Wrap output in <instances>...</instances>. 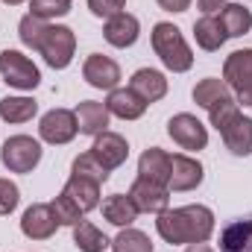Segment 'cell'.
Instances as JSON below:
<instances>
[{"instance_id": "obj_1", "label": "cell", "mask_w": 252, "mask_h": 252, "mask_svg": "<svg viewBox=\"0 0 252 252\" xmlns=\"http://www.w3.org/2000/svg\"><path fill=\"white\" fill-rule=\"evenodd\" d=\"M158 235L179 247V244H205L214 232V214L205 205H182V208H167L156 220Z\"/></svg>"}, {"instance_id": "obj_2", "label": "cell", "mask_w": 252, "mask_h": 252, "mask_svg": "<svg viewBox=\"0 0 252 252\" xmlns=\"http://www.w3.org/2000/svg\"><path fill=\"white\" fill-rule=\"evenodd\" d=\"M208 118H211V126L220 132V138L232 156H252V118L241 115L235 97L226 100L223 106L211 109Z\"/></svg>"}, {"instance_id": "obj_3", "label": "cell", "mask_w": 252, "mask_h": 252, "mask_svg": "<svg viewBox=\"0 0 252 252\" xmlns=\"http://www.w3.org/2000/svg\"><path fill=\"white\" fill-rule=\"evenodd\" d=\"M153 50L161 59V64L167 70H173V73H185V70H190V64H193V53H190V47L185 44L179 27H173L167 21H161V24L153 27Z\"/></svg>"}, {"instance_id": "obj_4", "label": "cell", "mask_w": 252, "mask_h": 252, "mask_svg": "<svg viewBox=\"0 0 252 252\" xmlns=\"http://www.w3.org/2000/svg\"><path fill=\"white\" fill-rule=\"evenodd\" d=\"M0 161L9 173H30L41 161V144L30 135H12L0 147Z\"/></svg>"}, {"instance_id": "obj_5", "label": "cell", "mask_w": 252, "mask_h": 252, "mask_svg": "<svg viewBox=\"0 0 252 252\" xmlns=\"http://www.w3.org/2000/svg\"><path fill=\"white\" fill-rule=\"evenodd\" d=\"M223 82L232 88L238 103L252 109V50H235L232 56H226Z\"/></svg>"}, {"instance_id": "obj_6", "label": "cell", "mask_w": 252, "mask_h": 252, "mask_svg": "<svg viewBox=\"0 0 252 252\" xmlns=\"http://www.w3.org/2000/svg\"><path fill=\"white\" fill-rule=\"evenodd\" d=\"M0 76H3L6 85H12L18 91H32L41 82V73L32 64V59H27L18 50H3L0 53Z\"/></svg>"}, {"instance_id": "obj_7", "label": "cell", "mask_w": 252, "mask_h": 252, "mask_svg": "<svg viewBox=\"0 0 252 252\" xmlns=\"http://www.w3.org/2000/svg\"><path fill=\"white\" fill-rule=\"evenodd\" d=\"M73 50H76V35L70 27H47L44 30V38L38 44V53L44 56V62L50 64L53 70H62L70 64L73 59Z\"/></svg>"}, {"instance_id": "obj_8", "label": "cell", "mask_w": 252, "mask_h": 252, "mask_svg": "<svg viewBox=\"0 0 252 252\" xmlns=\"http://www.w3.org/2000/svg\"><path fill=\"white\" fill-rule=\"evenodd\" d=\"M167 135L182 147V150H205V144H208V129L199 124L193 115L188 112H182V115H173L170 121H167Z\"/></svg>"}, {"instance_id": "obj_9", "label": "cell", "mask_w": 252, "mask_h": 252, "mask_svg": "<svg viewBox=\"0 0 252 252\" xmlns=\"http://www.w3.org/2000/svg\"><path fill=\"white\" fill-rule=\"evenodd\" d=\"M129 199L135 202L138 211L161 214V211H167V205H170V190L164 188V185H158V182H150V179L138 176V179L132 182V188H129Z\"/></svg>"}, {"instance_id": "obj_10", "label": "cell", "mask_w": 252, "mask_h": 252, "mask_svg": "<svg viewBox=\"0 0 252 252\" xmlns=\"http://www.w3.org/2000/svg\"><path fill=\"white\" fill-rule=\"evenodd\" d=\"M82 76L91 88H100V91H115L118 82H121V67L115 59L103 56V53H91L85 64H82Z\"/></svg>"}, {"instance_id": "obj_11", "label": "cell", "mask_w": 252, "mask_h": 252, "mask_svg": "<svg viewBox=\"0 0 252 252\" xmlns=\"http://www.w3.org/2000/svg\"><path fill=\"white\" fill-rule=\"evenodd\" d=\"M76 132H79L76 115L67 112V109H50V112L41 118V124H38V135H41L47 144H67V141L76 138Z\"/></svg>"}, {"instance_id": "obj_12", "label": "cell", "mask_w": 252, "mask_h": 252, "mask_svg": "<svg viewBox=\"0 0 252 252\" xmlns=\"http://www.w3.org/2000/svg\"><path fill=\"white\" fill-rule=\"evenodd\" d=\"M56 226H59V220H56V214H53V205H47V202L30 205V208L24 211V217H21V232H24L27 238H32V241H47V238H53Z\"/></svg>"}, {"instance_id": "obj_13", "label": "cell", "mask_w": 252, "mask_h": 252, "mask_svg": "<svg viewBox=\"0 0 252 252\" xmlns=\"http://www.w3.org/2000/svg\"><path fill=\"white\" fill-rule=\"evenodd\" d=\"M91 153L97 156V161H100L106 170H118V167L126 161V156H129V144H126L124 135L106 129V132H100V135L94 138Z\"/></svg>"}, {"instance_id": "obj_14", "label": "cell", "mask_w": 252, "mask_h": 252, "mask_svg": "<svg viewBox=\"0 0 252 252\" xmlns=\"http://www.w3.org/2000/svg\"><path fill=\"white\" fill-rule=\"evenodd\" d=\"M202 164L190 156H170V179H167V190H193L202 185Z\"/></svg>"}, {"instance_id": "obj_15", "label": "cell", "mask_w": 252, "mask_h": 252, "mask_svg": "<svg viewBox=\"0 0 252 252\" xmlns=\"http://www.w3.org/2000/svg\"><path fill=\"white\" fill-rule=\"evenodd\" d=\"M129 88L150 106V103H158L164 94H167V79L161 70H153V67H141L132 73L129 79Z\"/></svg>"}, {"instance_id": "obj_16", "label": "cell", "mask_w": 252, "mask_h": 252, "mask_svg": "<svg viewBox=\"0 0 252 252\" xmlns=\"http://www.w3.org/2000/svg\"><path fill=\"white\" fill-rule=\"evenodd\" d=\"M138 32H141V24L129 12H121V15L109 18L106 21V30H103V35H106V41L112 47H132L138 41Z\"/></svg>"}, {"instance_id": "obj_17", "label": "cell", "mask_w": 252, "mask_h": 252, "mask_svg": "<svg viewBox=\"0 0 252 252\" xmlns=\"http://www.w3.org/2000/svg\"><path fill=\"white\" fill-rule=\"evenodd\" d=\"M106 109H109V115H115L121 121H138L147 112V103L132 88H115V91H109Z\"/></svg>"}, {"instance_id": "obj_18", "label": "cell", "mask_w": 252, "mask_h": 252, "mask_svg": "<svg viewBox=\"0 0 252 252\" xmlns=\"http://www.w3.org/2000/svg\"><path fill=\"white\" fill-rule=\"evenodd\" d=\"M138 176L150 179V182H158L167 188V179H170V153L158 150V147H150L141 153L138 158Z\"/></svg>"}, {"instance_id": "obj_19", "label": "cell", "mask_w": 252, "mask_h": 252, "mask_svg": "<svg viewBox=\"0 0 252 252\" xmlns=\"http://www.w3.org/2000/svg\"><path fill=\"white\" fill-rule=\"evenodd\" d=\"M73 115H76V126H79L82 135H94L97 138L100 132L109 129V109L103 103H97V100H82Z\"/></svg>"}, {"instance_id": "obj_20", "label": "cell", "mask_w": 252, "mask_h": 252, "mask_svg": "<svg viewBox=\"0 0 252 252\" xmlns=\"http://www.w3.org/2000/svg\"><path fill=\"white\" fill-rule=\"evenodd\" d=\"M220 252H252V214L232 220L220 232Z\"/></svg>"}, {"instance_id": "obj_21", "label": "cell", "mask_w": 252, "mask_h": 252, "mask_svg": "<svg viewBox=\"0 0 252 252\" xmlns=\"http://www.w3.org/2000/svg\"><path fill=\"white\" fill-rule=\"evenodd\" d=\"M232 97H235L232 88H229L223 79H214V76H208V79H202V82L193 85V103H196L199 109H205V112L223 106V103L232 100Z\"/></svg>"}, {"instance_id": "obj_22", "label": "cell", "mask_w": 252, "mask_h": 252, "mask_svg": "<svg viewBox=\"0 0 252 252\" xmlns=\"http://www.w3.org/2000/svg\"><path fill=\"white\" fill-rule=\"evenodd\" d=\"M193 38H196V44L202 50L214 53V50H220L226 44V30H223V24H220L217 15H202L193 24Z\"/></svg>"}, {"instance_id": "obj_23", "label": "cell", "mask_w": 252, "mask_h": 252, "mask_svg": "<svg viewBox=\"0 0 252 252\" xmlns=\"http://www.w3.org/2000/svg\"><path fill=\"white\" fill-rule=\"evenodd\" d=\"M220 24L226 30V38H241L252 30V12L244 3H226L220 12Z\"/></svg>"}, {"instance_id": "obj_24", "label": "cell", "mask_w": 252, "mask_h": 252, "mask_svg": "<svg viewBox=\"0 0 252 252\" xmlns=\"http://www.w3.org/2000/svg\"><path fill=\"white\" fill-rule=\"evenodd\" d=\"M64 190H67V193H70V199L82 208V214L100 205V182H91V179H85V176L70 173V179H67Z\"/></svg>"}, {"instance_id": "obj_25", "label": "cell", "mask_w": 252, "mask_h": 252, "mask_svg": "<svg viewBox=\"0 0 252 252\" xmlns=\"http://www.w3.org/2000/svg\"><path fill=\"white\" fill-rule=\"evenodd\" d=\"M103 217H106L112 226L126 229V226H132V223H135L138 208H135V202H132L129 196H124V193H112V196L103 202Z\"/></svg>"}, {"instance_id": "obj_26", "label": "cell", "mask_w": 252, "mask_h": 252, "mask_svg": "<svg viewBox=\"0 0 252 252\" xmlns=\"http://www.w3.org/2000/svg\"><path fill=\"white\" fill-rule=\"evenodd\" d=\"M38 112V103L32 97H3L0 100V118L6 124H27Z\"/></svg>"}, {"instance_id": "obj_27", "label": "cell", "mask_w": 252, "mask_h": 252, "mask_svg": "<svg viewBox=\"0 0 252 252\" xmlns=\"http://www.w3.org/2000/svg\"><path fill=\"white\" fill-rule=\"evenodd\" d=\"M73 244H76L79 252H103L106 247H112V241L94 223H88V220H82V223L73 226Z\"/></svg>"}, {"instance_id": "obj_28", "label": "cell", "mask_w": 252, "mask_h": 252, "mask_svg": "<svg viewBox=\"0 0 252 252\" xmlns=\"http://www.w3.org/2000/svg\"><path fill=\"white\" fill-rule=\"evenodd\" d=\"M70 173H76V176H85V179H91V182H106L109 179V173L112 170H106L100 161H97V156L88 150V153H82V156H76L73 158V167H70Z\"/></svg>"}, {"instance_id": "obj_29", "label": "cell", "mask_w": 252, "mask_h": 252, "mask_svg": "<svg viewBox=\"0 0 252 252\" xmlns=\"http://www.w3.org/2000/svg\"><path fill=\"white\" fill-rule=\"evenodd\" d=\"M112 250L115 252H153V241L138 232V229H121V235L112 241Z\"/></svg>"}, {"instance_id": "obj_30", "label": "cell", "mask_w": 252, "mask_h": 252, "mask_svg": "<svg viewBox=\"0 0 252 252\" xmlns=\"http://www.w3.org/2000/svg\"><path fill=\"white\" fill-rule=\"evenodd\" d=\"M50 205H53V214H56L59 226H76V223H82V208L70 199V193H67V190H62Z\"/></svg>"}, {"instance_id": "obj_31", "label": "cell", "mask_w": 252, "mask_h": 252, "mask_svg": "<svg viewBox=\"0 0 252 252\" xmlns=\"http://www.w3.org/2000/svg\"><path fill=\"white\" fill-rule=\"evenodd\" d=\"M44 30H47V24L38 21L35 15H24L21 24H18V35H21V41H24L27 47H32V50H38V44H41V38H44Z\"/></svg>"}, {"instance_id": "obj_32", "label": "cell", "mask_w": 252, "mask_h": 252, "mask_svg": "<svg viewBox=\"0 0 252 252\" xmlns=\"http://www.w3.org/2000/svg\"><path fill=\"white\" fill-rule=\"evenodd\" d=\"M70 0H30V15H35L38 21H50V18H64L70 12Z\"/></svg>"}, {"instance_id": "obj_33", "label": "cell", "mask_w": 252, "mask_h": 252, "mask_svg": "<svg viewBox=\"0 0 252 252\" xmlns=\"http://www.w3.org/2000/svg\"><path fill=\"white\" fill-rule=\"evenodd\" d=\"M21 202V190L15 182L9 179H0V214H12Z\"/></svg>"}, {"instance_id": "obj_34", "label": "cell", "mask_w": 252, "mask_h": 252, "mask_svg": "<svg viewBox=\"0 0 252 252\" xmlns=\"http://www.w3.org/2000/svg\"><path fill=\"white\" fill-rule=\"evenodd\" d=\"M88 9L97 15V18H115L126 9V0H88Z\"/></svg>"}, {"instance_id": "obj_35", "label": "cell", "mask_w": 252, "mask_h": 252, "mask_svg": "<svg viewBox=\"0 0 252 252\" xmlns=\"http://www.w3.org/2000/svg\"><path fill=\"white\" fill-rule=\"evenodd\" d=\"M226 3H229V0H199V12H202V15H217Z\"/></svg>"}, {"instance_id": "obj_36", "label": "cell", "mask_w": 252, "mask_h": 252, "mask_svg": "<svg viewBox=\"0 0 252 252\" xmlns=\"http://www.w3.org/2000/svg\"><path fill=\"white\" fill-rule=\"evenodd\" d=\"M158 6H161L164 12H185L190 6V0H158Z\"/></svg>"}, {"instance_id": "obj_37", "label": "cell", "mask_w": 252, "mask_h": 252, "mask_svg": "<svg viewBox=\"0 0 252 252\" xmlns=\"http://www.w3.org/2000/svg\"><path fill=\"white\" fill-rule=\"evenodd\" d=\"M185 252H211V247H205V244H190Z\"/></svg>"}, {"instance_id": "obj_38", "label": "cell", "mask_w": 252, "mask_h": 252, "mask_svg": "<svg viewBox=\"0 0 252 252\" xmlns=\"http://www.w3.org/2000/svg\"><path fill=\"white\" fill-rule=\"evenodd\" d=\"M3 3H9V6H18V3H24V0H3Z\"/></svg>"}]
</instances>
